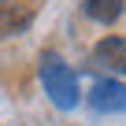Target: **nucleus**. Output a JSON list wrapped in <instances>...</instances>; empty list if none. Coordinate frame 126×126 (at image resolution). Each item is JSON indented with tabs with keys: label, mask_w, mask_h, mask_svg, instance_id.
Listing matches in <instances>:
<instances>
[{
	"label": "nucleus",
	"mask_w": 126,
	"mask_h": 126,
	"mask_svg": "<svg viewBox=\"0 0 126 126\" xmlns=\"http://www.w3.org/2000/svg\"><path fill=\"white\" fill-rule=\"evenodd\" d=\"M0 8H4V0H0Z\"/></svg>",
	"instance_id": "obj_6"
},
{
	"label": "nucleus",
	"mask_w": 126,
	"mask_h": 126,
	"mask_svg": "<svg viewBox=\"0 0 126 126\" xmlns=\"http://www.w3.org/2000/svg\"><path fill=\"white\" fill-rule=\"evenodd\" d=\"M30 22V15L22 11V15H15V11H8V15H0V37H8L11 30H22Z\"/></svg>",
	"instance_id": "obj_5"
},
{
	"label": "nucleus",
	"mask_w": 126,
	"mask_h": 126,
	"mask_svg": "<svg viewBox=\"0 0 126 126\" xmlns=\"http://www.w3.org/2000/svg\"><path fill=\"white\" fill-rule=\"evenodd\" d=\"M93 63L115 71V74H126V37H104L93 48Z\"/></svg>",
	"instance_id": "obj_3"
},
{
	"label": "nucleus",
	"mask_w": 126,
	"mask_h": 126,
	"mask_svg": "<svg viewBox=\"0 0 126 126\" xmlns=\"http://www.w3.org/2000/svg\"><path fill=\"white\" fill-rule=\"evenodd\" d=\"M41 82H45V93L52 96V104L59 111H71L78 104V78L59 59V52H45L41 56Z\"/></svg>",
	"instance_id": "obj_1"
},
{
	"label": "nucleus",
	"mask_w": 126,
	"mask_h": 126,
	"mask_svg": "<svg viewBox=\"0 0 126 126\" xmlns=\"http://www.w3.org/2000/svg\"><path fill=\"white\" fill-rule=\"evenodd\" d=\"M82 11L89 19H96V22H115L122 15V0H85Z\"/></svg>",
	"instance_id": "obj_4"
},
{
	"label": "nucleus",
	"mask_w": 126,
	"mask_h": 126,
	"mask_svg": "<svg viewBox=\"0 0 126 126\" xmlns=\"http://www.w3.org/2000/svg\"><path fill=\"white\" fill-rule=\"evenodd\" d=\"M93 111H126V85L122 82H96L89 89Z\"/></svg>",
	"instance_id": "obj_2"
}]
</instances>
